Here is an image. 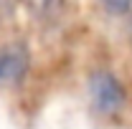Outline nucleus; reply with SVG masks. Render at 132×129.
Here are the masks:
<instances>
[{
    "mask_svg": "<svg viewBox=\"0 0 132 129\" xmlns=\"http://www.w3.org/2000/svg\"><path fill=\"white\" fill-rule=\"evenodd\" d=\"M89 101L99 116H117L127 104V89L109 68H94L89 73Z\"/></svg>",
    "mask_w": 132,
    "mask_h": 129,
    "instance_id": "1",
    "label": "nucleus"
},
{
    "mask_svg": "<svg viewBox=\"0 0 132 129\" xmlns=\"http://www.w3.org/2000/svg\"><path fill=\"white\" fill-rule=\"evenodd\" d=\"M31 51L23 41L0 46V86H18L28 76Z\"/></svg>",
    "mask_w": 132,
    "mask_h": 129,
    "instance_id": "2",
    "label": "nucleus"
},
{
    "mask_svg": "<svg viewBox=\"0 0 132 129\" xmlns=\"http://www.w3.org/2000/svg\"><path fill=\"white\" fill-rule=\"evenodd\" d=\"M28 13L33 20L48 25L64 15V0H28Z\"/></svg>",
    "mask_w": 132,
    "mask_h": 129,
    "instance_id": "3",
    "label": "nucleus"
},
{
    "mask_svg": "<svg viewBox=\"0 0 132 129\" xmlns=\"http://www.w3.org/2000/svg\"><path fill=\"white\" fill-rule=\"evenodd\" d=\"M102 10L112 18H122L132 13V0H99Z\"/></svg>",
    "mask_w": 132,
    "mask_h": 129,
    "instance_id": "4",
    "label": "nucleus"
},
{
    "mask_svg": "<svg viewBox=\"0 0 132 129\" xmlns=\"http://www.w3.org/2000/svg\"><path fill=\"white\" fill-rule=\"evenodd\" d=\"M20 3L23 0H0V23H5V20H10V18L15 15Z\"/></svg>",
    "mask_w": 132,
    "mask_h": 129,
    "instance_id": "5",
    "label": "nucleus"
}]
</instances>
